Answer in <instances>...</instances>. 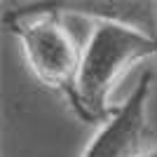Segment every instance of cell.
Here are the masks:
<instances>
[{"label": "cell", "instance_id": "6da1fadb", "mask_svg": "<svg viewBox=\"0 0 157 157\" xmlns=\"http://www.w3.org/2000/svg\"><path fill=\"white\" fill-rule=\"evenodd\" d=\"M157 56V38L143 31L98 21L85 42L73 110L85 122L103 124L115 110L110 94L134 63Z\"/></svg>", "mask_w": 157, "mask_h": 157}, {"label": "cell", "instance_id": "3957f363", "mask_svg": "<svg viewBox=\"0 0 157 157\" xmlns=\"http://www.w3.org/2000/svg\"><path fill=\"white\" fill-rule=\"evenodd\" d=\"M152 87V73H143L127 101L101 124L82 157H145L157 145L148 124V96Z\"/></svg>", "mask_w": 157, "mask_h": 157}, {"label": "cell", "instance_id": "277c9868", "mask_svg": "<svg viewBox=\"0 0 157 157\" xmlns=\"http://www.w3.org/2000/svg\"><path fill=\"white\" fill-rule=\"evenodd\" d=\"M47 5L61 12L63 17H89L98 21H110L122 26L143 31L157 38V19H155V2H141V0H59Z\"/></svg>", "mask_w": 157, "mask_h": 157}, {"label": "cell", "instance_id": "5b68a950", "mask_svg": "<svg viewBox=\"0 0 157 157\" xmlns=\"http://www.w3.org/2000/svg\"><path fill=\"white\" fill-rule=\"evenodd\" d=\"M145 157H157V145H155V148H152V150L148 152V155H145Z\"/></svg>", "mask_w": 157, "mask_h": 157}, {"label": "cell", "instance_id": "7a4b0ae2", "mask_svg": "<svg viewBox=\"0 0 157 157\" xmlns=\"http://www.w3.org/2000/svg\"><path fill=\"white\" fill-rule=\"evenodd\" d=\"M7 24L19 38L35 80L47 89L59 92L73 105L85 45L68 26L66 17L47 2H38L10 12Z\"/></svg>", "mask_w": 157, "mask_h": 157}]
</instances>
